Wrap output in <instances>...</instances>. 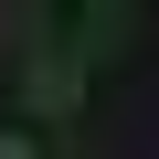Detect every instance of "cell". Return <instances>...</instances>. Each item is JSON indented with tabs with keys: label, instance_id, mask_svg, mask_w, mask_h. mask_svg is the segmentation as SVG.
<instances>
[{
	"label": "cell",
	"instance_id": "obj_1",
	"mask_svg": "<svg viewBox=\"0 0 159 159\" xmlns=\"http://www.w3.org/2000/svg\"><path fill=\"white\" fill-rule=\"evenodd\" d=\"M21 85H32V117H74V106H85V64H74V53H32Z\"/></svg>",
	"mask_w": 159,
	"mask_h": 159
},
{
	"label": "cell",
	"instance_id": "obj_2",
	"mask_svg": "<svg viewBox=\"0 0 159 159\" xmlns=\"http://www.w3.org/2000/svg\"><path fill=\"white\" fill-rule=\"evenodd\" d=\"M127 43V11H85V32H74V64H96V53H117Z\"/></svg>",
	"mask_w": 159,
	"mask_h": 159
},
{
	"label": "cell",
	"instance_id": "obj_3",
	"mask_svg": "<svg viewBox=\"0 0 159 159\" xmlns=\"http://www.w3.org/2000/svg\"><path fill=\"white\" fill-rule=\"evenodd\" d=\"M0 159H32V138H0Z\"/></svg>",
	"mask_w": 159,
	"mask_h": 159
}]
</instances>
